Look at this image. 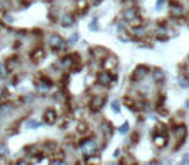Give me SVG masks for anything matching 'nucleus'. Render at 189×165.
<instances>
[{"instance_id":"1","label":"nucleus","mask_w":189,"mask_h":165,"mask_svg":"<svg viewBox=\"0 0 189 165\" xmlns=\"http://www.w3.org/2000/svg\"><path fill=\"white\" fill-rule=\"evenodd\" d=\"M80 151L85 156L94 155L98 151V142L94 138H85L80 143Z\"/></svg>"},{"instance_id":"2","label":"nucleus","mask_w":189,"mask_h":165,"mask_svg":"<svg viewBox=\"0 0 189 165\" xmlns=\"http://www.w3.org/2000/svg\"><path fill=\"white\" fill-rule=\"evenodd\" d=\"M124 19L126 21L127 23H130L131 27H139L142 24V19L139 18L138 16V10L135 8H129V9H125L124 10Z\"/></svg>"},{"instance_id":"3","label":"nucleus","mask_w":189,"mask_h":165,"mask_svg":"<svg viewBox=\"0 0 189 165\" xmlns=\"http://www.w3.org/2000/svg\"><path fill=\"white\" fill-rule=\"evenodd\" d=\"M48 41H49V45H50V48L53 49V50H62V49H65V47L67 45L66 40L58 34H50L49 35Z\"/></svg>"},{"instance_id":"4","label":"nucleus","mask_w":189,"mask_h":165,"mask_svg":"<svg viewBox=\"0 0 189 165\" xmlns=\"http://www.w3.org/2000/svg\"><path fill=\"white\" fill-rule=\"evenodd\" d=\"M103 68L106 70V71H113L116 67H117V65H119V59H117V57L115 54H107L104 58H103Z\"/></svg>"},{"instance_id":"5","label":"nucleus","mask_w":189,"mask_h":165,"mask_svg":"<svg viewBox=\"0 0 189 165\" xmlns=\"http://www.w3.org/2000/svg\"><path fill=\"white\" fill-rule=\"evenodd\" d=\"M97 80H98V83L101 84V85H103V86H109L113 81H115V78H113L112 73L109 72V71H106V70H104V71H102V72L98 73Z\"/></svg>"},{"instance_id":"6","label":"nucleus","mask_w":189,"mask_h":165,"mask_svg":"<svg viewBox=\"0 0 189 165\" xmlns=\"http://www.w3.org/2000/svg\"><path fill=\"white\" fill-rule=\"evenodd\" d=\"M57 117H58V115H57V111L54 108L49 107L46 108L44 111V114H42V121L45 122V124L48 125H53L54 122L57 121Z\"/></svg>"},{"instance_id":"7","label":"nucleus","mask_w":189,"mask_h":165,"mask_svg":"<svg viewBox=\"0 0 189 165\" xmlns=\"http://www.w3.org/2000/svg\"><path fill=\"white\" fill-rule=\"evenodd\" d=\"M103 104H104V97L97 94V96H94L90 99V102H89V108H90L93 112H98L103 107Z\"/></svg>"},{"instance_id":"8","label":"nucleus","mask_w":189,"mask_h":165,"mask_svg":"<svg viewBox=\"0 0 189 165\" xmlns=\"http://www.w3.org/2000/svg\"><path fill=\"white\" fill-rule=\"evenodd\" d=\"M172 133H174V137H175L176 141H178V145H180V143L184 141L185 137H187V126L184 124L176 125L175 128L172 129Z\"/></svg>"},{"instance_id":"9","label":"nucleus","mask_w":189,"mask_h":165,"mask_svg":"<svg viewBox=\"0 0 189 165\" xmlns=\"http://www.w3.org/2000/svg\"><path fill=\"white\" fill-rule=\"evenodd\" d=\"M170 14L172 16V17H181V16L184 14L183 5H181L180 3L175 1V0L170 1Z\"/></svg>"},{"instance_id":"10","label":"nucleus","mask_w":189,"mask_h":165,"mask_svg":"<svg viewBox=\"0 0 189 165\" xmlns=\"http://www.w3.org/2000/svg\"><path fill=\"white\" fill-rule=\"evenodd\" d=\"M148 73H149V68L147 67V66H144V65H140V66H138V67L134 70L133 79L134 80H142V79H144Z\"/></svg>"},{"instance_id":"11","label":"nucleus","mask_w":189,"mask_h":165,"mask_svg":"<svg viewBox=\"0 0 189 165\" xmlns=\"http://www.w3.org/2000/svg\"><path fill=\"white\" fill-rule=\"evenodd\" d=\"M75 63H76V61H75L73 55H65V57L59 61V65H60V67H62L63 70L72 68L75 66Z\"/></svg>"},{"instance_id":"12","label":"nucleus","mask_w":189,"mask_h":165,"mask_svg":"<svg viewBox=\"0 0 189 165\" xmlns=\"http://www.w3.org/2000/svg\"><path fill=\"white\" fill-rule=\"evenodd\" d=\"M13 110V102H3L0 103V119L8 116V115L12 112Z\"/></svg>"},{"instance_id":"13","label":"nucleus","mask_w":189,"mask_h":165,"mask_svg":"<svg viewBox=\"0 0 189 165\" xmlns=\"http://www.w3.org/2000/svg\"><path fill=\"white\" fill-rule=\"evenodd\" d=\"M153 143L156 147H165L167 145V135L166 134H155L153 135Z\"/></svg>"},{"instance_id":"14","label":"nucleus","mask_w":189,"mask_h":165,"mask_svg":"<svg viewBox=\"0 0 189 165\" xmlns=\"http://www.w3.org/2000/svg\"><path fill=\"white\" fill-rule=\"evenodd\" d=\"M73 23H75V18L70 13H65V14L60 17V24H62L63 27H70V26H72Z\"/></svg>"},{"instance_id":"15","label":"nucleus","mask_w":189,"mask_h":165,"mask_svg":"<svg viewBox=\"0 0 189 165\" xmlns=\"http://www.w3.org/2000/svg\"><path fill=\"white\" fill-rule=\"evenodd\" d=\"M101 132L103 135L106 137H111L112 135V132H113V128L111 125V122H107V121H103L101 124Z\"/></svg>"},{"instance_id":"16","label":"nucleus","mask_w":189,"mask_h":165,"mask_svg":"<svg viewBox=\"0 0 189 165\" xmlns=\"http://www.w3.org/2000/svg\"><path fill=\"white\" fill-rule=\"evenodd\" d=\"M42 125H44L42 121L35 120V119H30V120H27L26 124H24V126H26L27 129H39V128H41Z\"/></svg>"},{"instance_id":"17","label":"nucleus","mask_w":189,"mask_h":165,"mask_svg":"<svg viewBox=\"0 0 189 165\" xmlns=\"http://www.w3.org/2000/svg\"><path fill=\"white\" fill-rule=\"evenodd\" d=\"M152 75H153L155 81H157V83H162L163 80H165V72H163L161 68H155L153 72H152Z\"/></svg>"},{"instance_id":"18","label":"nucleus","mask_w":189,"mask_h":165,"mask_svg":"<svg viewBox=\"0 0 189 165\" xmlns=\"http://www.w3.org/2000/svg\"><path fill=\"white\" fill-rule=\"evenodd\" d=\"M85 163H86V165H101V157L94 153V155L86 156Z\"/></svg>"},{"instance_id":"19","label":"nucleus","mask_w":189,"mask_h":165,"mask_svg":"<svg viewBox=\"0 0 189 165\" xmlns=\"http://www.w3.org/2000/svg\"><path fill=\"white\" fill-rule=\"evenodd\" d=\"M31 58H32V61H35V63H37L41 58H44V50H42V49H37V50H35L34 53L31 54Z\"/></svg>"},{"instance_id":"20","label":"nucleus","mask_w":189,"mask_h":165,"mask_svg":"<svg viewBox=\"0 0 189 165\" xmlns=\"http://www.w3.org/2000/svg\"><path fill=\"white\" fill-rule=\"evenodd\" d=\"M78 37H80V35H78V32H75V34H72L71 36L68 37V40L66 41L67 44L68 45H75L78 41Z\"/></svg>"},{"instance_id":"21","label":"nucleus","mask_w":189,"mask_h":165,"mask_svg":"<svg viewBox=\"0 0 189 165\" xmlns=\"http://www.w3.org/2000/svg\"><path fill=\"white\" fill-rule=\"evenodd\" d=\"M157 36H158V39H167V30L165 27H160L158 30H157Z\"/></svg>"},{"instance_id":"22","label":"nucleus","mask_w":189,"mask_h":165,"mask_svg":"<svg viewBox=\"0 0 189 165\" xmlns=\"http://www.w3.org/2000/svg\"><path fill=\"white\" fill-rule=\"evenodd\" d=\"M134 35L137 37H144L145 36V30L143 29V27H140V26L135 27V29H134Z\"/></svg>"},{"instance_id":"23","label":"nucleus","mask_w":189,"mask_h":165,"mask_svg":"<svg viewBox=\"0 0 189 165\" xmlns=\"http://www.w3.org/2000/svg\"><path fill=\"white\" fill-rule=\"evenodd\" d=\"M6 76H8V68L5 67V65H3L1 62H0V79H5Z\"/></svg>"},{"instance_id":"24","label":"nucleus","mask_w":189,"mask_h":165,"mask_svg":"<svg viewBox=\"0 0 189 165\" xmlns=\"http://www.w3.org/2000/svg\"><path fill=\"white\" fill-rule=\"evenodd\" d=\"M49 165H68V164H67L65 160H62V159H54V160L50 161V164Z\"/></svg>"},{"instance_id":"25","label":"nucleus","mask_w":189,"mask_h":165,"mask_svg":"<svg viewBox=\"0 0 189 165\" xmlns=\"http://www.w3.org/2000/svg\"><path fill=\"white\" fill-rule=\"evenodd\" d=\"M127 130H129V122L125 121V122H124V125L121 126V128H119V132L121 133V134H125V133H126Z\"/></svg>"},{"instance_id":"26","label":"nucleus","mask_w":189,"mask_h":165,"mask_svg":"<svg viewBox=\"0 0 189 165\" xmlns=\"http://www.w3.org/2000/svg\"><path fill=\"white\" fill-rule=\"evenodd\" d=\"M89 29L91 31H98V22L97 19H93L90 23H89Z\"/></svg>"},{"instance_id":"27","label":"nucleus","mask_w":189,"mask_h":165,"mask_svg":"<svg viewBox=\"0 0 189 165\" xmlns=\"http://www.w3.org/2000/svg\"><path fill=\"white\" fill-rule=\"evenodd\" d=\"M111 107H112V110H113V111L120 112V103L117 102V101H113V102L111 103Z\"/></svg>"},{"instance_id":"28","label":"nucleus","mask_w":189,"mask_h":165,"mask_svg":"<svg viewBox=\"0 0 189 165\" xmlns=\"http://www.w3.org/2000/svg\"><path fill=\"white\" fill-rule=\"evenodd\" d=\"M0 153H8V148H6V146L4 143H0Z\"/></svg>"},{"instance_id":"29","label":"nucleus","mask_w":189,"mask_h":165,"mask_svg":"<svg viewBox=\"0 0 189 165\" xmlns=\"http://www.w3.org/2000/svg\"><path fill=\"white\" fill-rule=\"evenodd\" d=\"M77 130L78 132H85V130H86V125H85V122H80V124H78Z\"/></svg>"},{"instance_id":"30","label":"nucleus","mask_w":189,"mask_h":165,"mask_svg":"<svg viewBox=\"0 0 189 165\" xmlns=\"http://www.w3.org/2000/svg\"><path fill=\"white\" fill-rule=\"evenodd\" d=\"M16 165H31V164L28 163L27 160H24V159H19V160L16 163Z\"/></svg>"},{"instance_id":"31","label":"nucleus","mask_w":189,"mask_h":165,"mask_svg":"<svg viewBox=\"0 0 189 165\" xmlns=\"http://www.w3.org/2000/svg\"><path fill=\"white\" fill-rule=\"evenodd\" d=\"M5 19H6V22H13V21H14V19H13V17H10V16H6V17H5Z\"/></svg>"},{"instance_id":"32","label":"nucleus","mask_w":189,"mask_h":165,"mask_svg":"<svg viewBox=\"0 0 189 165\" xmlns=\"http://www.w3.org/2000/svg\"><path fill=\"white\" fill-rule=\"evenodd\" d=\"M163 1H165V0H158V1H157V5H156V6H157V9L160 8V5H162V4H163Z\"/></svg>"},{"instance_id":"33","label":"nucleus","mask_w":189,"mask_h":165,"mask_svg":"<svg viewBox=\"0 0 189 165\" xmlns=\"http://www.w3.org/2000/svg\"><path fill=\"white\" fill-rule=\"evenodd\" d=\"M148 165H160V163L156 161V160H153V161H151V163H148Z\"/></svg>"},{"instance_id":"34","label":"nucleus","mask_w":189,"mask_h":165,"mask_svg":"<svg viewBox=\"0 0 189 165\" xmlns=\"http://www.w3.org/2000/svg\"><path fill=\"white\" fill-rule=\"evenodd\" d=\"M3 94H4V89H3V88L0 86V98L3 97Z\"/></svg>"},{"instance_id":"35","label":"nucleus","mask_w":189,"mask_h":165,"mask_svg":"<svg viewBox=\"0 0 189 165\" xmlns=\"http://www.w3.org/2000/svg\"><path fill=\"white\" fill-rule=\"evenodd\" d=\"M119 153H120V150H116V152H115V155H113V156H119Z\"/></svg>"},{"instance_id":"36","label":"nucleus","mask_w":189,"mask_h":165,"mask_svg":"<svg viewBox=\"0 0 189 165\" xmlns=\"http://www.w3.org/2000/svg\"><path fill=\"white\" fill-rule=\"evenodd\" d=\"M185 79H187V81H188V83H189V72H188V73H187V78H185Z\"/></svg>"},{"instance_id":"37","label":"nucleus","mask_w":189,"mask_h":165,"mask_svg":"<svg viewBox=\"0 0 189 165\" xmlns=\"http://www.w3.org/2000/svg\"><path fill=\"white\" fill-rule=\"evenodd\" d=\"M185 106H187V107H188V108H189V99H188V101H187V104H185Z\"/></svg>"},{"instance_id":"38","label":"nucleus","mask_w":189,"mask_h":165,"mask_svg":"<svg viewBox=\"0 0 189 165\" xmlns=\"http://www.w3.org/2000/svg\"><path fill=\"white\" fill-rule=\"evenodd\" d=\"M133 1H135V0H133Z\"/></svg>"}]
</instances>
